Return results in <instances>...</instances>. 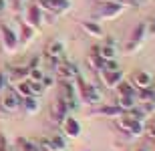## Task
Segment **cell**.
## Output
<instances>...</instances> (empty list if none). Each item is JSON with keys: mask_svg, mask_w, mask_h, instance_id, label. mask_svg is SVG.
<instances>
[{"mask_svg": "<svg viewBox=\"0 0 155 151\" xmlns=\"http://www.w3.org/2000/svg\"><path fill=\"white\" fill-rule=\"evenodd\" d=\"M127 8L125 2H121V0H107V2H101L99 8L95 10V20H113L117 18L119 14H123Z\"/></svg>", "mask_w": 155, "mask_h": 151, "instance_id": "obj_1", "label": "cell"}, {"mask_svg": "<svg viewBox=\"0 0 155 151\" xmlns=\"http://www.w3.org/2000/svg\"><path fill=\"white\" fill-rule=\"evenodd\" d=\"M115 127L119 129L121 133H125V135L141 137L143 131H145V123H141V121H137V119H133L131 115L123 113L121 117H117V119H115Z\"/></svg>", "mask_w": 155, "mask_h": 151, "instance_id": "obj_2", "label": "cell"}, {"mask_svg": "<svg viewBox=\"0 0 155 151\" xmlns=\"http://www.w3.org/2000/svg\"><path fill=\"white\" fill-rule=\"evenodd\" d=\"M77 81H79V87H77V91H79V99L83 101V103L93 105V107L101 105V101H103V95H101V91H99L95 85H89V83H85L81 77H77Z\"/></svg>", "mask_w": 155, "mask_h": 151, "instance_id": "obj_3", "label": "cell"}, {"mask_svg": "<svg viewBox=\"0 0 155 151\" xmlns=\"http://www.w3.org/2000/svg\"><path fill=\"white\" fill-rule=\"evenodd\" d=\"M0 41H2L4 52H8V54L16 52L18 47H20V42H18V32L12 30L6 22H0Z\"/></svg>", "mask_w": 155, "mask_h": 151, "instance_id": "obj_4", "label": "cell"}, {"mask_svg": "<svg viewBox=\"0 0 155 151\" xmlns=\"http://www.w3.org/2000/svg\"><path fill=\"white\" fill-rule=\"evenodd\" d=\"M147 22H139L135 28H133V32H131V38H129V42H127V47H125V51L131 54V52H135L141 44L145 42V38H147Z\"/></svg>", "mask_w": 155, "mask_h": 151, "instance_id": "obj_5", "label": "cell"}, {"mask_svg": "<svg viewBox=\"0 0 155 151\" xmlns=\"http://www.w3.org/2000/svg\"><path fill=\"white\" fill-rule=\"evenodd\" d=\"M54 77L58 81H77L79 77V71L73 63H67V61H58L54 64Z\"/></svg>", "mask_w": 155, "mask_h": 151, "instance_id": "obj_6", "label": "cell"}, {"mask_svg": "<svg viewBox=\"0 0 155 151\" xmlns=\"http://www.w3.org/2000/svg\"><path fill=\"white\" fill-rule=\"evenodd\" d=\"M22 22H26L28 26H32L35 30L40 28V24L45 22V10L40 8L38 4H30L26 10H24V20Z\"/></svg>", "mask_w": 155, "mask_h": 151, "instance_id": "obj_7", "label": "cell"}, {"mask_svg": "<svg viewBox=\"0 0 155 151\" xmlns=\"http://www.w3.org/2000/svg\"><path fill=\"white\" fill-rule=\"evenodd\" d=\"M101 83H103V87L107 89H115L121 81H123V71L121 69H115V71H107V69H101L97 73Z\"/></svg>", "mask_w": 155, "mask_h": 151, "instance_id": "obj_8", "label": "cell"}, {"mask_svg": "<svg viewBox=\"0 0 155 151\" xmlns=\"http://www.w3.org/2000/svg\"><path fill=\"white\" fill-rule=\"evenodd\" d=\"M69 113H71V111H69L67 101H64L63 97H58V99L52 103V107H51V121L54 123V125H61V123H63V119L69 115Z\"/></svg>", "mask_w": 155, "mask_h": 151, "instance_id": "obj_9", "label": "cell"}, {"mask_svg": "<svg viewBox=\"0 0 155 151\" xmlns=\"http://www.w3.org/2000/svg\"><path fill=\"white\" fill-rule=\"evenodd\" d=\"M20 105H22V99L18 97L14 91H6L2 95V99H0V107L6 111V113H16L20 109Z\"/></svg>", "mask_w": 155, "mask_h": 151, "instance_id": "obj_10", "label": "cell"}, {"mask_svg": "<svg viewBox=\"0 0 155 151\" xmlns=\"http://www.w3.org/2000/svg\"><path fill=\"white\" fill-rule=\"evenodd\" d=\"M123 115V111L117 107L115 103H111V105H97V109H93L91 111V117H109V119H117V117Z\"/></svg>", "mask_w": 155, "mask_h": 151, "instance_id": "obj_11", "label": "cell"}, {"mask_svg": "<svg viewBox=\"0 0 155 151\" xmlns=\"http://www.w3.org/2000/svg\"><path fill=\"white\" fill-rule=\"evenodd\" d=\"M61 127H63L64 135H67V137H71V139H77V137L81 135V123L77 121V119H75L73 115H71V113L63 119Z\"/></svg>", "mask_w": 155, "mask_h": 151, "instance_id": "obj_12", "label": "cell"}, {"mask_svg": "<svg viewBox=\"0 0 155 151\" xmlns=\"http://www.w3.org/2000/svg\"><path fill=\"white\" fill-rule=\"evenodd\" d=\"M64 54V44L63 41H51L45 48V57L48 61H61Z\"/></svg>", "mask_w": 155, "mask_h": 151, "instance_id": "obj_13", "label": "cell"}, {"mask_svg": "<svg viewBox=\"0 0 155 151\" xmlns=\"http://www.w3.org/2000/svg\"><path fill=\"white\" fill-rule=\"evenodd\" d=\"M131 83L135 85V89H147V87H151L153 77H151V73H147V71H135Z\"/></svg>", "mask_w": 155, "mask_h": 151, "instance_id": "obj_14", "label": "cell"}, {"mask_svg": "<svg viewBox=\"0 0 155 151\" xmlns=\"http://www.w3.org/2000/svg\"><path fill=\"white\" fill-rule=\"evenodd\" d=\"M81 28L85 30L89 36H93V38H103V28H101V24H99V22L83 20V22H81Z\"/></svg>", "mask_w": 155, "mask_h": 151, "instance_id": "obj_15", "label": "cell"}, {"mask_svg": "<svg viewBox=\"0 0 155 151\" xmlns=\"http://www.w3.org/2000/svg\"><path fill=\"white\" fill-rule=\"evenodd\" d=\"M24 109V113L26 115H36L40 111V103H38V97H35V95H30V97H26V99H22V105H20Z\"/></svg>", "mask_w": 155, "mask_h": 151, "instance_id": "obj_16", "label": "cell"}, {"mask_svg": "<svg viewBox=\"0 0 155 151\" xmlns=\"http://www.w3.org/2000/svg\"><path fill=\"white\" fill-rule=\"evenodd\" d=\"M36 34V30L32 28V26H28L26 22H20V32H18V42L22 44V47H26L30 41H32V36Z\"/></svg>", "mask_w": 155, "mask_h": 151, "instance_id": "obj_17", "label": "cell"}, {"mask_svg": "<svg viewBox=\"0 0 155 151\" xmlns=\"http://www.w3.org/2000/svg\"><path fill=\"white\" fill-rule=\"evenodd\" d=\"M93 52H97L103 61H113L117 57V47H111V44H101V47H95Z\"/></svg>", "mask_w": 155, "mask_h": 151, "instance_id": "obj_18", "label": "cell"}, {"mask_svg": "<svg viewBox=\"0 0 155 151\" xmlns=\"http://www.w3.org/2000/svg\"><path fill=\"white\" fill-rule=\"evenodd\" d=\"M115 89H117V93H119V97H135V95H137L135 85H133V83H129V81H125V79H123V81H121Z\"/></svg>", "mask_w": 155, "mask_h": 151, "instance_id": "obj_19", "label": "cell"}, {"mask_svg": "<svg viewBox=\"0 0 155 151\" xmlns=\"http://www.w3.org/2000/svg\"><path fill=\"white\" fill-rule=\"evenodd\" d=\"M117 107H119L123 113H127V111H131V109H135L139 105V101H137V97H119L117 99Z\"/></svg>", "mask_w": 155, "mask_h": 151, "instance_id": "obj_20", "label": "cell"}, {"mask_svg": "<svg viewBox=\"0 0 155 151\" xmlns=\"http://www.w3.org/2000/svg\"><path fill=\"white\" fill-rule=\"evenodd\" d=\"M71 10V2L69 0H51V10L54 16L57 14H64V12H69Z\"/></svg>", "mask_w": 155, "mask_h": 151, "instance_id": "obj_21", "label": "cell"}, {"mask_svg": "<svg viewBox=\"0 0 155 151\" xmlns=\"http://www.w3.org/2000/svg\"><path fill=\"white\" fill-rule=\"evenodd\" d=\"M12 91H14L20 99L30 97V95H32V91H30V81H20V83H16V85H12Z\"/></svg>", "mask_w": 155, "mask_h": 151, "instance_id": "obj_22", "label": "cell"}, {"mask_svg": "<svg viewBox=\"0 0 155 151\" xmlns=\"http://www.w3.org/2000/svg\"><path fill=\"white\" fill-rule=\"evenodd\" d=\"M16 147H18L16 151H40L38 143L26 139V137H18V139H16Z\"/></svg>", "mask_w": 155, "mask_h": 151, "instance_id": "obj_23", "label": "cell"}, {"mask_svg": "<svg viewBox=\"0 0 155 151\" xmlns=\"http://www.w3.org/2000/svg\"><path fill=\"white\" fill-rule=\"evenodd\" d=\"M89 67H91L93 71H97V73H99V71L105 67V61L99 57L97 52H91V54H89Z\"/></svg>", "mask_w": 155, "mask_h": 151, "instance_id": "obj_24", "label": "cell"}, {"mask_svg": "<svg viewBox=\"0 0 155 151\" xmlns=\"http://www.w3.org/2000/svg\"><path fill=\"white\" fill-rule=\"evenodd\" d=\"M51 143L54 145V149H57V151H67V139H64L63 135H52Z\"/></svg>", "mask_w": 155, "mask_h": 151, "instance_id": "obj_25", "label": "cell"}, {"mask_svg": "<svg viewBox=\"0 0 155 151\" xmlns=\"http://www.w3.org/2000/svg\"><path fill=\"white\" fill-rule=\"evenodd\" d=\"M145 135H147V137H149V139H153L155 141V121H151L149 125H147V127H145V131H143Z\"/></svg>", "mask_w": 155, "mask_h": 151, "instance_id": "obj_26", "label": "cell"}, {"mask_svg": "<svg viewBox=\"0 0 155 151\" xmlns=\"http://www.w3.org/2000/svg\"><path fill=\"white\" fill-rule=\"evenodd\" d=\"M6 87H8V77L4 71H0V91H4Z\"/></svg>", "mask_w": 155, "mask_h": 151, "instance_id": "obj_27", "label": "cell"}, {"mask_svg": "<svg viewBox=\"0 0 155 151\" xmlns=\"http://www.w3.org/2000/svg\"><path fill=\"white\" fill-rule=\"evenodd\" d=\"M40 83H42V87H45V89H46V87H52V85H54V77H48V75H45Z\"/></svg>", "mask_w": 155, "mask_h": 151, "instance_id": "obj_28", "label": "cell"}, {"mask_svg": "<svg viewBox=\"0 0 155 151\" xmlns=\"http://www.w3.org/2000/svg\"><path fill=\"white\" fill-rule=\"evenodd\" d=\"M0 151H10V145H8L4 135H0Z\"/></svg>", "mask_w": 155, "mask_h": 151, "instance_id": "obj_29", "label": "cell"}, {"mask_svg": "<svg viewBox=\"0 0 155 151\" xmlns=\"http://www.w3.org/2000/svg\"><path fill=\"white\" fill-rule=\"evenodd\" d=\"M147 34H151V36L155 34V18H153V20H151L149 24H147Z\"/></svg>", "mask_w": 155, "mask_h": 151, "instance_id": "obj_30", "label": "cell"}, {"mask_svg": "<svg viewBox=\"0 0 155 151\" xmlns=\"http://www.w3.org/2000/svg\"><path fill=\"white\" fill-rule=\"evenodd\" d=\"M105 44H111V47H117V41L113 38V36H107V41H105Z\"/></svg>", "mask_w": 155, "mask_h": 151, "instance_id": "obj_31", "label": "cell"}, {"mask_svg": "<svg viewBox=\"0 0 155 151\" xmlns=\"http://www.w3.org/2000/svg\"><path fill=\"white\" fill-rule=\"evenodd\" d=\"M4 8H6V0H0V14L4 12Z\"/></svg>", "mask_w": 155, "mask_h": 151, "instance_id": "obj_32", "label": "cell"}, {"mask_svg": "<svg viewBox=\"0 0 155 151\" xmlns=\"http://www.w3.org/2000/svg\"><path fill=\"white\" fill-rule=\"evenodd\" d=\"M149 91H151V95H153V101H155V83H151V87H149Z\"/></svg>", "mask_w": 155, "mask_h": 151, "instance_id": "obj_33", "label": "cell"}, {"mask_svg": "<svg viewBox=\"0 0 155 151\" xmlns=\"http://www.w3.org/2000/svg\"><path fill=\"white\" fill-rule=\"evenodd\" d=\"M137 151H149V149H147V147H139Z\"/></svg>", "mask_w": 155, "mask_h": 151, "instance_id": "obj_34", "label": "cell"}, {"mask_svg": "<svg viewBox=\"0 0 155 151\" xmlns=\"http://www.w3.org/2000/svg\"><path fill=\"white\" fill-rule=\"evenodd\" d=\"M16 2H26V0H16Z\"/></svg>", "mask_w": 155, "mask_h": 151, "instance_id": "obj_35", "label": "cell"}, {"mask_svg": "<svg viewBox=\"0 0 155 151\" xmlns=\"http://www.w3.org/2000/svg\"><path fill=\"white\" fill-rule=\"evenodd\" d=\"M99 2H107V0H99Z\"/></svg>", "mask_w": 155, "mask_h": 151, "instance_id": "obj_36", "label": "cell"}]
</instances>
